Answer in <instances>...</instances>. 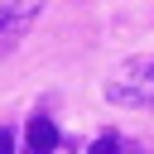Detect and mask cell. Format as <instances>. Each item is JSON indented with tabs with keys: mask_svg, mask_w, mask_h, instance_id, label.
Segmentation results:
<instances>
[{
	"mask_svg": "<svg viewBox=\"0 0 154 154\" xmlns=\"http://www.w3.org/2000/svg\"><path fill=\"white\" fill-rule=\"evenodd\" d=\"M120 149H125V144H120L116 135H101V140L91 144V154H120Z\"/></svg>",
	"mask_w": 154,
	"mask_h": 154,
	"instance_id": "obj_4",
	"label": "cell"
},
{
	"mask_svg": "<svg viewBox=\"0 0 154 154\" xmlns=\"http://www.w3.org/2000/svg\"><path fill=\"white\" fill-rule=\"evenodd\" d=\"M24 140H29V154H53L58 149V125L48 116H34L29 130H24Z\"/></svg>",
	"mask_w": 154,
	"mask_h": 154,
	"instance_id": "obj_3",
	"label": "cell"
},
{
	"mask_svg": "<svg viewBox=\"0 0 154 154\" xmlns=\"http://www.w3.org/2000/svg\"><path fill=\"white\" fill-rule=\"evenodd\" d=\"M43 0H0V48H10L34 19H38Z\"/></svg>",
	"mask_w": 154,
	"mask_h": 154,
	"instance_id": "obj_2",
	"label": "cell"
},
{
	"mask_svg": "<svg viewBox=\"0 0 154 154\" xmlns=\"http://www.w3.org/2000/svg\"><path fill=\"white\" fill-rule=\"evenodd\" d=\"M106 96L116 106H154V53L149 58H125L106 77Z\"/></svg>",
	"mask_w": 154,
	"mask_h": 154,
	"instance_id": "obj_1",
	"label": "cell"
},
{
	"mask_svg": "<svg viewBox=\"0 0 154 154\" xmlns=\"http://www.w3.org/2000/svg\"><path fill=\"white\" fill-rule=\"evenodd\" d=\"M0 154H14V135L10 130H0Z\"/></svg>",
	"mask_w": 154,
	"mask_h": 154,
	"instance_id": "obj_5",
	"label": "cell"
}]
</instances>
